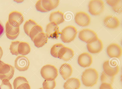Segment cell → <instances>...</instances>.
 <instances>
[{
	"mask_svg": "<svg viewBox=\"0 0 122 89\" xmlns=\"http://www.w3.org/2000/svg\"><path fill=\"white\" fill-rule=\"evenodd\" d=\"M98 78L97 72L95 69H86L83 72L81 80L83 84L86 87H92L97 83Z\"/></svg>",
	"mask_w": 122,
	"mask_h": 89,
	"instance_id": "1",
	"label": "cell"
},
{
	"mask_svg": "<svg viewBox=\"0 0 122 89\" xmlns=\"http://www.w3.org/2000/svg\"><path fill=\"white\" fill-rule=\"evenodd\" d=\"M41 73L42 77L45 80L48 81L55 80L58 75L57 68L54 66L47 64L41 68Z\"/></svg>",
	"mask_w": 122,
	"mask_h": 89,
	"instance_id": "2",
	"label": "cell"
},
{
	"mask_svg": "<svg viewBox=\"0 0 122 89\" xmlns=\"http://www.w3.org/2000/svg\"><path fill=\"white\" fill-rule=\"evenodd\" d=\"M77 33V30L75 27L68 26L62 30L60 34V38L64 43H69L75 39Z\"/></svg>",
	"mask_w": 122,
	"mask_h": 89,
	"instance_id": "3",
	"label": "cell"
},
{
	"mask_svg": "<svg viewBox=\"0 0 122 89\" xmlns=\"http://www.w3.org/2000/svg\"><path fill=\"white\" fill-rule=\"evenodd\" d=\"M14 67L0 60V79L2 81L7 79L9 81L14 73Z\"/></svg>",
	"mask_w": 122,
	"mask_h": 89,
	"instance_id": "4",
	"label": "cell"
},
{
	"mask_svg": "<svg viewBox=\"0 0 122 89\" xmlns=\"http://www.w3.org/2000/svg\"><path fill=\"white\" fill-rule=\"evenodd\" d=\"M79 39L87 44H91L97 40L98 38L96 33L89 29H84L81 30L78 35Z\"/></svg>",
	"mask_w": 122,
	"mask_h": 89,
	"instance_id": "5",
	"label": "cell"
},
{
	"mask_svg": "<svg viewBox=\"0 0 122 89\" xmlns=\"http://www.w3.org/2000/svg\"><path fill=\"white\" fill-rule=\"evenodd\" d=\"M89 11L92 15H97L103 11L104 8V3L101 0H90L89 4Z\"/></svg>",
	"mask_w": 122,
	"mask_h": 89,
	"instance_id": "6",
	"label": "cell"
},
{
	"mask_svg": "<svg viewBox=\"0 0 122 89\" xmlns=\"http://www.w3.org/2000/svg\"><path fill=\"white\" fill-rule=\"evenodd\" d=\"M24 20V18L22 14L18 11H13L9 15L8 21L10 24L13 26L19 27Z\"/></svg>",
	"mask_w": 122,
	"mask_h": 89,
	"instance_id": "7",
	"label": "cell"
},
{
	"mask_svg": "<svg viewBox=\"0 0 122 89\" xmlns=\"http://www.w3.org/2000/svg\"><path fill=\"white\" fill-rule=\"evenodd\" d=\"M30 65V62L25 56L20 55L15 59L14 62L15 68L20 71H24L28 69Z\"/></svg>",
	"mask_w": 122,
	"mask_h": 89,
	"instance_id": "8",
	"label": "cell"
},
{
	"mask_svg": "<svg viewBox=\"0 0 122 89\" xmlns=\"http://www.w3.org/2000/svg\"><path fill=\"white\" fill-rule=\"evenodd\" d=\"M46 31L48 37L53 39H58L59 34L61 33L57 25L52 22L47 25Z\"/></svg>",
	"mask_w": 122,
	"mask_h": 89,
	"instance_id": "9",
	"label": "cell"
},
{
	"mask_svg": "<svg viewBox=\"0 0 122 89\" xmlns=\"http://www.w3.org/2000/svg\"><path fill=\"white\" fill-rule=\"evenodd\" d=\"M76 22L79 25L85 27L88 25L90 22L89 15L86 13L80 11L76 13L75 16Z\"/></svg>",
	"mask_w": 122,
	"mask_h": 89,
	"instance_id": "10",
	"label": "cell"
},
{
	"mask_svg": "<svg viewBox=\"0 0 122 89\" xmlns=\"http://www.w3.org/2000/svg\"><path fill=\"white\" fill-rule=\"evenodd\" d=\"M107 52L108 56L111 58H119L122 55V49L118 44L113 43L107 47Z\"/></svg>",
	"mask_w": 122,
	"mask_h": 89,
	"instance_id": "11",
	"label": "cell"
},
{
	"mask_svg": "<svg viewBox=\"0 0 122 89\" xmlns=\"http://www.w3.org/2000/svg\"><path fill=\"white\" fill-rule=\"evenodd\" d=\"M5 33L9 39L13 40L16 39L20 33L19 27H16L11 25L7 21L5 24Z\"/></svg>",
	"mask_w": 122,
	"mask_h": 89,
	"instance_id": "12",
	"label": "cell"
},
{
	"mask_svg": "<svg viewBox=\"0 0 122 89\" xmlns=\"http://www.w3.org/2000/svg\"><path fill=\"white\" fill-rule=\"evenodd\" d=\"M74 55V51L72 49L65 46L59 50L58 54V57L67 61L71 59Z\"/></svg>",
	"mask_w": 122,
	"mask_h": 89,
	"instance_id": "13",
	"label": "cell"
},
{
	"mask_svg": "<svg viewBox=\"0 0 122 89\" xmlns=\"http://www.w3.org/2000/svg\"><path fill=\"white\" fill-rule=\"evenodd\" d=\"M92 56L87 52L83 53L78 56V62L81 67H86L92 64Z\"/></svg>",
	"mask_w": 122,
	"mask_h": 89,
	"instance_id": "14",
	"label": "cell"
},
{
	"mask_svg": "<svg viewBox=\"0 0 122 89\" xmlns=\"http://www.w3.org/2000/svg\"><path fill=\"white\" fill-rule=\"evenodd\" d=\"M14 89H30V86L26 78L22 76H18L13 82Z\"/></svg>",
	"mask_w": 122,
	"mask_h": 89,
	"instance_id": "15",
	"label": "cell"
},
{
	"mask_svg": "<svg viewBox=\"0 0 122 89\" xmlns=\"http://www.w3.org/2000/svg\"><path fill=\"white\" fill-rule=\"evenodd\" d=\"M103 66L104 71L109 76H114L119 72V68L118 65L115 66L111 64L109 60L104 62Z\"/></svg>",
	"mask_w": 122,
	"mask_h": 89,
	"instance_id": "16",
	"label": "cell"
},
{
	"mask_svg": "<svg viewBox=\"0 0 122 89\" xmlns=\"http://www.w3.org/2000/svg\"><path fill=\"white\" fill-rule=\"evenodd\" d=\"M104 22V25L106 27L112 29L117 28L120 23L117 17L112 15L108 16L105 17Z\"/></svg>",
	"mask_w": 122,
	"mask_h": 89,
	"instance_id": "17",
	"label": "cell"
},
{
	"mask_svg": "<svg viewBox=\"0 0 122 89\" xmlns=\"http://www.w3.org/2000/svg\"><path fill=\"white\" fill-rule=\"evenodd\" d=\"M87 47L89 51L92 53H98L101 51L103 48L102 41L98 39L97 41L91 44H87Z\"/></svg>",
	"mask_w": 122,
	"mask_h": 89,
	"instance_id": "18",
	"label": "cell"
},
{
	"mask_svg": "<svg viewBox=\"0 0 122 89\" xmlns=\"http://www.w3.org/2000/svg\"><path fill=\"white\" fill-rule=\"evenodd\" d=\"M59 71L62 78L66 80L71 75L72 69L71 65L67 63L62 64L60 67Z\"/></svg>",
	"mask_w": 122,
	"mask_h": 89,
	"instance_id": "19",
	"label": "cell"
},
{
	"mask_svg": "<svg viewBox=\"0 0 122 89\" xmlns=\"http://www.w3.org/2000/svg\"><path fill=\"white\" fill-rule=\"evenodd\" d=\"M81 85L79 80L78 78H72L67 80L64 83V89H79Z\"/></svg>",
	"mask_w": 122,
	"mask_h": 89,
	"instance_id": "20",
	"label": "cell"
},
{
	"mask_svg": "<svg viewBox=\"0 0 122 89\" xmlns=\"http://www.w3.org/2000/svg\"><path fill=\"white\" fill-rule=\"evenodd\" d=\"M48 38L46 33L43 32L36 36L33 41L36 47L38 48L41 47L47 42Z\"/></svg>",
	"mask_w": 122,
	"mask_h": 89,
	"instance_id": "21",
	"label": "cell"
},
{
	"mask_svg": "<svg viewBox=\"0 0 122 89\" xmlns=\"http://www.w3.org/2000/svg\"><path fill=\"white\" fill-rule=\"evenodd\" d=\"M63 15L64 14L59 11L53 12L50 15V21L51 22H54L57 25L60 24L64 21Z\"/></svg>",
	"mask_w": 122,
	"mask_h": 89,
	"instance_id": "22",
	"label": "cell"
},
{
	"mask_svg": "<svg viewBox=\"0 0 122 89\" xmlns=\"http://www.w3.org/2000/svg\"><path fill=\"white\" fill-rule=\"evenodd\" d=\"M59 2V0H42V4L43 7L48 11L57 7Z\"/></svg>",
	"mask_w": 122,
	"mask_h": 89,
	"instance_id": "23",
	"label": "cell"
},
{
	"mask_svg": "<svg viewBox=\"0 0 122 89\" xmlns=\"http://www.w3.org/2000/svg\"><path fill=\"white\" fill-rule=\"evenodd\" d=\"M30 51V48L28 43L20 42L18 47V51L19 54L25 55L28 54Z\"/></svg>",
	"mask_w": 122,
	"mask_h": 89,
	"instance_id": "24",
	"label": "cell"
},
{
	"mask_svg": "<svg viewBox=\"0 0 122 89\" xmlns=\"http://www.w3.org/2000/svg\"><path fill=\"white\" fill-rule=\"evenodd\" d=\"M37 25L35 22L32 20L30 19L26 21L23 26L25 33L27 35L29 36L30 33L31 29Z\"/></svg>",
	"mask_w": 122,
	"mask_h": 89,
	"instance_id": "25",
	"label": "cell"
},
{
	"mask_svg": "<svg viewBox=\"0 0 122 89\" xmlns=\"http://www.w3.org/2000/svg\"><path fill=\"white\" fill-rule=\"evenodd\" d=\"M42 32H43V29L42 27L40 25H37L31 29L30 33L29 36L31 40L33 41L36 37Z\"/></svg>",
	"mask_w": 122,
	"mask_h": 89,
	"instance_id": "26",
	"label": "cell"
},
{
	"mask_svg": "<svg viewBox=\"0 0 122 89\" xmlns=\"http://www.w3.org/2000/svg\"><path fill=\"white\" fill-rule=\"evenodd\" d=\"M65 46L61 43H57L54 44L51 48L50 53L51 55L53 57H58V54L59 51L62 48Z\"/></svg>",
	"mask_w": 122,
	"mask_h": 89,
	"instance_id": "27",
	"label": "cell"
},
{
	"mask_svg": "<svg viewBox=\"0 0 122 89\" xmlns=\"http://www.w3.org/2000/svg\"><path fill=\"white\" fill-rule=\"evenodd\" d=\"M114 78V76H109L103 71L101 76V80L102 83H106L111 84L113 83Z\"/></svg>",
	"mask_w": 122,
	"mask_h": 89,
	"instance_id": "28",
	"label": "cell"
},
{
	"mask_svg": "<svg viewBox=\"0 0 122 89\" xmlns=\"http://www.w3.org/2000/svg\"><path fill=\"white\" fill-rule=\"evenodd\" d=\"M20 42L19 41H16L11 42L10 45V50L12 55L18 56L19 54L18 51V47Z\"/></svg>",
	"mask_w": 122,
	"mask_h": 89,
	"instance_id": "29",
	"label": "cell"
},
{
	"mask_svg": "<svg viewBox=\"0 0 122 89\" xmlns=\"http://www.w3.org/2000/svg\"><path fill=\"white\" fill-rule=\"evenodd\" d=\"M56 86V82L55 80L48 81L45 80L43 83L44 89H53Z\"/></svg>",
	"mask_w": 122,
	"mask_h": 89,
	"instance_id": "30",
	"label": "cell"
},
{
	"mask_svg": "<svg viewBox=\"0 0 122 89\" xmlns=\"http://www.w3.org/2000/svg\"><path fill=\"white\" fill-rule=\"evenodd\" d=\"M1 89H12V85L7 79H4L2 81L0 86Z\"/></svg>",
	"mask_w": 122,
	"mask_h": 89,
	"instance_id": "31",
	"label": "cell"
},
{
	"mask_svg": "<svg viewBox=\"0 0 122 89\" xmlns=\"http://www.w3.org/2000/svg\"><path fill=\"white\" fill-rule=\"evenodd\" d=\"M42 1L41 0H39L36 3L35 6L37 10L42 12H47V11L43 7L42 4Z\"/></svg>",
	"mask_w": 122,
	"mask_h": 89,
	"instance_id": "32",
	"label": "cell"
},
{
	"mask_svg": "<svg viewBox=\"0 0 122 89\" xmlns=\"http://www.w3.org/2000/svg\"><path fill=\"white\" fill-rule=\"evenodd\" d=\"M122 1L121 0L120 2L116 5L112 7L113 11L116 12L120 13L122 12Z\"/></svg>",
	"mask_w": 122,
	"mask_h": 89,
	"instance_id": "33",
	"label": "cell"
},
{
	"mask_svg": "<svg viewBox=\"0 0 122 89\" xmlns=\"http://www.w3.org/2000/svg\"><path fill=\"white\" fill-rule=\"evenodd\" d=\"M100 89H113L111 84L107 83H103L101 85Z\"/></svg>",
	"mask_w": 122,
	"mask_h": 89,
	"instance_id": "34",
	"label": "cell"
},
{
	"mask_svg": "<svg viewBox=\"0 0 122 89\" xmlns=\"http://www.w3.org/2000/svg\"><path fill=\"white\" fill-rule=\"evenodd\" d=\"M120 0H107V3L112 7L117 5L121 1Z\"/></svg>",
	"mask_w": 122,
	"mask_h": 89,
	"instance_id": "35",
	"label": "cell"
},
{
	"mask_svg": "<svg viewBox=\"0 0 122 89\" xmlns=\"http://www.w3.org/2000/svg\"><path fill=\"white\" fill-rule=\"evenodd\" d=\"M4 32V29L3 24L0 20V38L3 35Z\"/></svg>",
	"mask_w": 122,
	"mask_h": 89,
	"instance_id": "36",
	"label": "cell"
},
{
	"mask_svg": "<svg viewBox=\"0 0 122 89\" xmlns=\"http://www.w3.org/2000/svg\"><path fill=\"white\" fill-rule=\"evenodd\" d=\"M3 54V52L1 47L0 46V60L2 57Z\"/></svg>",
	"mask_w": 122,
	"mask_h": 89,
	"instance_id": "37",
	"label": "cell"
},
{
	"mask_svg": "<svg viewBox=\"0 0 122 89\" xmlns=\"http://www.w3.org/2000/svg\"><path fill=\"white\" fill-rule=\"evenodd\" d=\"M39 89H44L43 88H40Z\"/></svg>",
	"mask_w": 122,
	"mask_h": 89,
	"instance_id": "38",
	"label": "cell"
},
{
	"mask_svg": "<svg viewBox=\"0 0 122 89\" xmlns=\"http://www.w3.org/2000/svg\"><path fill=\"white\" fill-rule=\"evenodd\" d=\"M0 89H1V87H0Z\"/></svg>",
	"mask_w": 122,
	"mask_h": 89,
	"instance_id": "39",
	"label": "cell"
}]
</instances>
